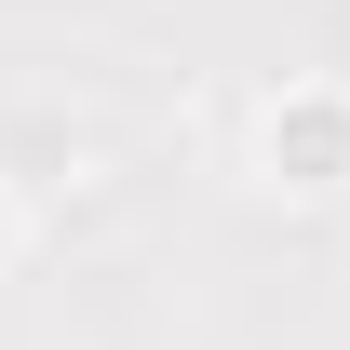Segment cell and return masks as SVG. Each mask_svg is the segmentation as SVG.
<instances>
[{
  "instance_id": "1",
  "label": "cell",
  "mask_w": 350,
  "mask_h": 350,
  "mask_svg": "<svg viewBox=\"0 0 350 350\" xmlns=\"http://www.w3.org/2000/svg\"><path fill=\"white\" fill-rule=\"evenodd\" d=\"M256 148L283 189H350V94H283Z\"/></svg>"
},
{
  "instance_id": "2",
  "label": "cell",
  "mask_w": 350,
  "mask_h": 350,
  "mask_svg": "<svg viewBox=\"0 0 350 350\" xmlns=\"http://www.w3.org/2000/svg\"><path fill=\"white\" fill-rule=\"evenodd\" d=\"M0 256H14V202H0Z\"/></svg>"
}]
</instances>
